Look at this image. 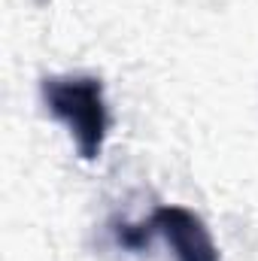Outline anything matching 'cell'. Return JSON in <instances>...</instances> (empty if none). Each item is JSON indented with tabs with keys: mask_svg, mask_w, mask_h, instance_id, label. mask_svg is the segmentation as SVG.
Segmentation results:
<instances>
[{
	"mask_svg": "<svg viewBox=\"0 0 258 261\" xmlns=\"http://www.w3.org/2000/svg\"><path fill=\"white\" fill-rule=\"evenodd\" d=\"M43 103L55 122H61L82 161H97L110 134V107L104 82L88 73L46 76L40 82Z\"/></svg>",
	"mask_w": 258,
	"mask_h": 261,
	"instance_id": "obj_1",
	"label": "cell"
},
{
	"mask_svg": "<svg viewBox=\"0 0 258 261\" xmlns=\"http://www.w3.org/2000/svg\"><path fill=\"white\" fill-rule=\"evenodd\" d=\"M149 225L170 246L176 261H219V246L207 222L189 206H176V203L155 206Z\"/></svg>",
	"mask_w": 258,
	"mask_h": 261,
	"instance_id": "obj_2",
	"label": "cell"
},
{
	"mask_svg": "<svg viewBox=\"0 0 258 261\" xmlns=\"http://www.w3.org/2000/svg\"><path fill=\"white\" fill-rule=\"evenodd\" d=\"M152 237H155V231H152L149 219H146L143 225H119V228H116L119 246H125V249H131V252H143V249L149 246Z\"/></svg>",
	"mask_w": 258,
	"mask_h": 261,
	"instance_id": "obj_3",
	"label": "cell"
}]
</instances>
